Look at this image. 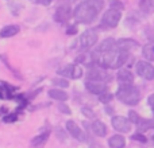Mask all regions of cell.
<instances>
[{
	"label": "cell",
	"mask_w": 154,
	"mask_h": 148,
	"mask_svg": "<svg viewBox=\"0 0 154 148\" xmlns=\"http://www.w3.org/2000/svg\"><path fill=\"white\" fill-rule=\"evenodd\" d=\"M92 61L101 67L116 69L126 64L128 58V51H123L118 47L116 42L111 38L103 40L96 51L91 54Z\"/></svg>",
	"instance_id": "6da1fadb"
},
{
	"label": "cell",
	"mask_w": 154,
	"mask_h": 148,
	"mask_svg": "<svg viewBox=\"0 0 154 148\" xmlns=\"http://www.w3.org/2000/svg\"><path fill=\"white\" fill-rule=\"evenodd\" d=\"M104 5L103 0H84L75 8L73 16L79 23L88 24L92 23L96 16L100 13L101 8Z\"/></svg>",
	"instance_id": "7a4b0ae2"
},
{
	"label": "cell",
	"mask_w": 154,
	"mask_h": 148,
	"mask_svg": "<svg viewBox=\"0 0 154 148\" xmlns=\"http://www.w3.org/2000/svg\"><path fill=\"white\" fill-rule=\"evenodd\" d=\"M116 98L127 105H137L141 100V93H139L138 87H135L131 84L120 85L119 89L116 90Z\"/></svg>",
	"instance_id": "3957f363"
},
{
	"label": "cell",
	"mask_w": 154,
	"mask_h": 148,
	"mask_svg": "<svg viewBox=\"0 0 154 148\" xmlns=\"http://www.w3.org/2000/svg\"><path fill=\"white\" fill-rule=\"evenodd\" d=\"M120 18H122V12H120V10L109 8V10L106 11V13L103 15V19H101V22H103L104 26L109 27V28H114V27L118 26Z\"/></svg>",
	"instance_id": "277c9868"
},
{
	"label": "cell",
	"mask_w": 154,
	"mask_h": 148,
	"mask_svg": "<svg viewBox=\"0 0 154 148\" xmlns=\"http://www.w3.org/2000/svg\"><path fill=\"white\" fill-rule=\"evenodd\" d=\"M97 42V32L95 30H87L84 31V34L80 37V45H81L82 50H88L92 46L96 45Z\"/></svg>",
	"instance_id": "5b68a950"
},
{
	"label": "cell",
	"mask_w": 154,
	"mask_h": 148,
	"mask_svg": "<svg viewBox=\"0 0 154 148\" xmlns=\"http://www.w3.org/2000/svg\"><path fill=\"white\" fill-rule=\"evenodd\" d=\"M137 73L147 81L154 79V66L146 61H141L137 64Z\"/></svg>",
	"instance_id": "8992f818"
},
{
	"label": "cell",
	"mask_w": 154,
	"mask_h": 148,
	"mask_svg": "<svg viewBox=\"0 0 154 148\" xmlns=\"http://www.w3.org/2000/svg\"><path fill=\"white\" fill-rule=\"evenodd\" d=\"M112 127L122 133H127L131 131V121L123 116H115L112 117Z\"/></svg>",
	"instance_id": "52a82bcc"
},
{
	"label": "cell",
	"mask_w": 154,
	"mask_h": 148,
	"mask_svg": "<svg viewBox=\"0 0 154 148\" xmlns=\"http://www.w3.org/2000/svg\"><path fill=\"white\" fill-rule=\"evenodd\" d=\"M62 77H68V78H73V79H77L82 75V70L79 65H68V66L62 67L61 70L58 72Z\"/></svg>",
	"instance_id": "ba28073f"
},
{
	"label": "cell",
	"mask_w": 154,
	"mask_h": 148,
	"mask_svg": "<svg viewBox=\"0 0 154 148\" xmlns=\"http://www.w3.org/2000/svg\"><path fill=\"white\" fill-rule=\"evenodd\" d=\"M66 129L70 135L73 136V139H77L79 141H84L85 140V135L82 132V129L77 125V123H75L73 120H69L66 123Z\"/></svg>",
	"instance_id": "9c48e42d"
},
{
	"label": "cell",
	"mask_w": 154,
	"mask_h": 148,
	"mask_svg": "<svg viewBox=\"0 0 154 148\" xmlns=\"http://www.w3.org/2000/svg\"><path fill=\"white\" fill-rule=\"evenodd\" d=\"M70 16V5L69 3H65V4L60 5L56 11V15H54V19H56L58 23H64L69 19Z\"/></svg>",
	"instance_id": "30bf717a"
},
{
	"label": "cell",
	"mask_w": 154,
	"mask_h": 148,
	"mask_svg": "<svg viewBox=\"0 0 154 148\" xmlns=\"http://www.w3.org/2000/svg\"><path fill=\"white\" fill-rule=\"evenodd\" d=\"M85 89L88 90L89 93H92V94H103V93H106L107 87L106 85L103 84V82H99V81H87L85 82Z\"/></svg>",
	"instance_id": "8fae6325"
},
{
	"label": "cell",
	"mask_w": 154,
	"mask_h": 148,
	"mask_svg": "<svg viewBox=\"0 0 154 148\" xmlns=\"http://www.w3.org/2000/svg\"><path fill=\"white\" fill-rule=\"evenodd\" d=\"M87 77L89 81H99V82H103V81H106V79H108V75H106V73L101 69H99V67L89 69L87 73Z\"/></svg>",
	"instance_id": "7c38bea8"
},
{
	"label": "cell",
	"mask_w": 154,
	"mask_h": 148,
	"mask_svg": "<svg viewBox=\"0 0 154 148\" xmlns=\"http://www.w3.org/2000/svg\"><path fill=\"white\" fill-rule=\"evenodd\" d=\"M92 132L95 133L96 136H100V138H104V136L107 135V127L104 123L99 121V120H95V121L92 123Z\"/></svg>",
	"instance_id": "4fadbf2b"
},
{
	"label": "cell",
	"mask_w": 154,
	"mask_h": 148,
	"mask_svg": "<svg viewBox=\"0 0 154 148\" xmlns=\"http://www.w3.org/2000/svg\"><path fill=\"white\" fill-rule=\"evenodd\" d=\"M19 31H20L19 26H16V24H10V26H5V27L2 28V31H0V37L2 38H11V37H14V35L18 34Z\"/></svg>",
	"instance_id": "5bb4252c"
},
{
	"label": "cell",
	"mask_w": 154,
	"mask_h": 148,
	"mask_svg": "<svg viewBox=\"0 0 154 148\" xmlns=\"http://www.w3.org/2000/svg\"><path fill=\"white\" fill-rule=\"evenodd\" d=\"M116 45H118V47L123 51H130L131 49L138 47V43L133 39H119L116 42Z\"/></svg>",
	"instance_id": "9a60e30c"
},
{
	"label": "cell",
	"mask_w": 154,
	"mask_h": 148,
	"mask_svg": "<svg viewBox=\"0 0 154 148\" xmlns=\"http://www.w3.org/2000/svg\"><path fill=\"white\" fill-rule=\"evenodd\" d=\"M118 81L122 85H128L134 82V75L128 70H119L118 73Z\"/></svg>",
	"instance_id": "2e32d148"
},
{
	"label": "cell",
	"mask_w": 154,
	"mask_h": 148,
	"mask_svg": "<svg viewBox=\"0 0 154 148\" xmlns=\"http://www.w3.org/2000/svg\"><path fill=\"white\" fill-rule=\"evenodd\" d=\"M108 144L111 148H125L126 146V139L122 135H114L108 140Z\"/></svg>",
	"instance_id": "e0dca14e"
},
{
	"label": "cell",
	"mask_w": 154,
	"mask_h": 148,
	"mask_svg": "<svg viewBox=\"0 0 154 148\" xmlns=\"http://www.w3.org/2000/svg\"><path fill=\"white\" fill-rule=\"evenodd\" d=\"M14 87L5 82H0V98H11L14 93Z\"/></svg>",
	"instance_id": "ac0fdd59"
},
{
	"label": "cell",
	"mask_w": 154,
	"mask_h": 148,
	"mask_svg": "<svg viewBox=\"0 0 154 148\" xmlns=\"http://www.w3.org/2000/svg\"><path fill=\"white\" fill-rule=\"evenodd\" d=\"M49 96L54 100H58V101H65L68 100V94L65 92H62L61 89H50L49 90Z\"/></svg>",
	"instance_id": "d6986e66"
},
{
	"label": "cell",
	"mask_w": 154,
	"mask_h": 148,
	"mask_svg": "<svg viewBox=\"0 0 154 148\" xmlns=\"http://www.w3.org/2000/svg\"><path fill=\"white\" fill-rule=\"evenodd\" d=\"M138 129L141 131V132H143V131H149L154 128V120H145V119H141V121L138 123Z\"/></svg>",
	"instance_id": "ffe728a7"
},
{
	"label": "cell",
	"mask_w": 154,
	"mask_h": 148,
	"mask_svg": "<svg viewBox=\"0 0 154 148\" xmlns=\"http://www.w3.org/2000/svg\"><path fill=\"white\" fill-rule=\"evenodd\" d=\"M143 57L147 61H154V43H149L143 47Z\"/></svg>",
	"instance_id": "44dd1931"
},
{
	"label": "cell",
	"mask_w": 154,
	"mask_h": 148,
	"mask_svg": "<svg viewBox=\"0 0 154 148\" xmlns=\"http://www.w3.org/2000/svg\"><path fill=\"white\" fill-rule=\"evenodd\" d=\"M48 133H43V135H41V136H38V138H35V139H32V141H31V144L34 147H38V146H41V144H43L46 141V139H48Z\"/></svg>",
	"instance_id": "7402d4cb"
},
{
	"label": "cell",
	"mask_w": 154,
	"mask_h": 148,
	"mask_svg": "<svg viewBox=\"0 0 154 148\" xmlns=\"http://www.w3.org/2000/svg\"><path fill=\"white\" fill-rule=\"evenodd\" d=\"M51 82H53L54 85H57V86H60V87H68L69 86V82H68L65 78H54Z\"/></svg>",
	"instance_id": "603a6c76"
},
{
	"label": "cell",
	"mask_w": 154,
	"mask_h": 148,
	"mask_svg": "<svg viewBox=\"0 0 154 148\" xmlns=\"http://www.w3.org/2000/svg\"><path fill=\"white\" fill-rule=\"evenodd\" d=\"M128 116H130V121L134 123V124H138V123L141 121V117H139V114L137 113V112H134V111L128 112Z\"/></svg>",
	"instance_id": "cb8c5ba5"
},
{
	"label": "cell",
	"mask_w": 154,
	"mask_h": 148,
	"mask_svg": "<svg viewBox=\"0 0 154 148\" xmlns=\"http://www.w3.org/2000/svg\"><path fill=\"white\" fill-rule=\"evenodd\" d=\"M131 139H133V140H137V141H141V143H146L147 141V139L145 138L142 133H135V135L131 136Z\"/></svg>",
	"instance_id": "d4e9b609"
},
{
	"label": "cell",
	"mask_w": 154,
	"mask_h": 148,
	"mask_svg": "<svg viewBox=\"0 0 154 148\" xmlns=\"http://www.w3.org/2000/svg\"><path fill=\"white\" fill-rule=\"evenodd\" d=\"M112 100V96L109 94V93H103V94H100V101L101 102H104V104H107V102H109V101Z\"/></svg>",
	"instance_id": "484cf974"
},
{
	"label": "cell",
	"mask_w": 154,
	"mask_h": 148,
	"mask_svg": "<svg viewBox=\"0 0 154 148\" xmlns=\"http://www.w3.org/2000/svg\"><path fill=\"white\" fill-rule=\"evenodd\" d=\"M111 8H115V10H123V4L120 1H118V0H112Z\"/></svg>",
	"instance_id": "4316f807"
},
{
	"label": "cell",
	"mask_w": 154,
	"mask_h": 148,
	"mask_svg": "<svg viewBox=\"0 0 154 148\" xmlns=\"http://www.w3.org/2000/svg\"><path fill=\"white\" fill-rule=\"evenodd\" d=\"M81 112H82V113H84L87 117H89V119H92V117L95 116V114H93V112L91 111V109H88V108H82Z\"/></svg>",
	"instance_id": "83f0119b"
},
{
	"label": "cell",
	"mask_w": 154,
	"mask_h": 148,
	"mask_svg": "<svg viewBox=\"0 0 154 148\" xmlns=\"http://www.w3.org/2000/svg\"><path fill=\"white\" fill-rule=\"evenodd\" d=\"M150 1L152 0H141V5H142V8H145V10H150Z\"/></svg>",
	"instance_id": "f1b7e54d"
},
{
	"label": "cell",
	"mask_w": 154,
	"mask_h": 148,
	"mask_svg": "<svg viewBox=\"0 0 154 148\" xmlns=\"http://www.w3.org/2000/svg\"><path fill=\"white\" fill-rule=\"evenodd\" d=\"M58 109L61 112H64V113H66V114H69L70 113V109L68 108L66 105H65V104H61V105H58Z\"/></svg>",
	"instance_id": "f546056e"
},
{
	"label": "cell",
	"mask_w": 154,
	"mask_h": 148,
	"mask_svg": "<svg viewBox=\"0 0 154 148\" xmlns=\"http://www.w3.org/2000/svg\"><path fill=\"white\" fill-rule=\"evenodd\" d=\"M32 1H35L37 4H41V5H49L51 3V0H32Z\"/></svg>",
	"instance_id": "4dcf8cb0"
},
{
	"label": "cell",
	"mask_w": 154,
	"mask_h": 148,
	"mask_svg": "<svg viewBox=\"0 0 154 148\" xmlns=\"http://www.w3.org/2000/svg\"><path fill=\"white\" fill-rule=\"evenodd\" d=\"M147 102H149V105L152 106V111H153V113H154V94H152L149 98H147Z\"/></svg>",
	"instance_id": "1f68e13d"
},
{
	"label": "cell",
	"mask_w": 154,
	"mask_h": 148,
	"mask_svg": "<svg viewBox=\"0 0 154 148\" xmlns=\"http://www.w3.org/2000/svg\"><path fill=\"white\" fill-rule=\"evenodd\" d=\"M76 31H77L76 27H69V28H68V31H66V34L68 35H72V34H76Z\"/></svg>",
	"instance_id": "d6a6232c"
},
{
	"label": "cell",
	"mask_w": 154,
	"mask_h": 148,
	"mask_svg": "<svg viewBox=\"0 0 154 148\" xmlns=\"http://www.w3.org/2000/svg\"><path fill=\"white\" fill-rule=\"evenodd\" d=\"M153 140H154V136H153Z\"/></svg>",
	"instance_id": "836d02e7"
}]
</instances>
